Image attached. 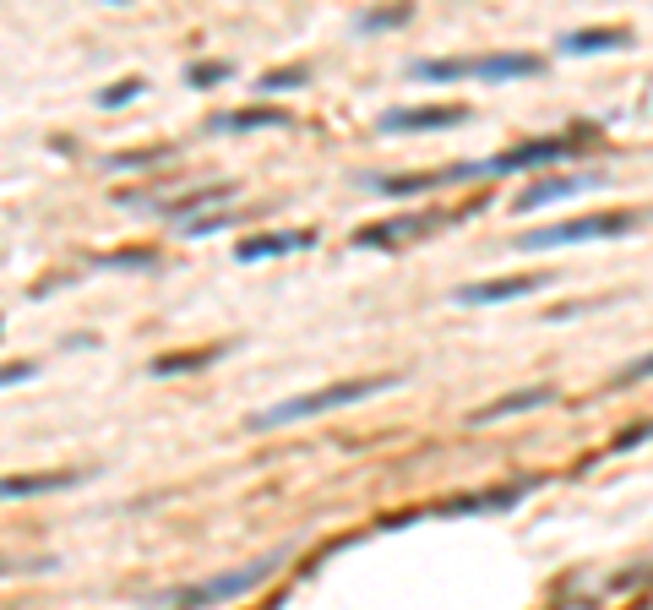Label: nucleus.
Returning <instances> with one entry per match:
<instances>
[{"mask_svg":"<svg viewBox=\"0 0 653 610\" xmlns=\"http://www.w3.org/2000/svg\"><path fill=\"white\" fill-rule=\"evenodd\" d=\"M397 376H349V382H332V387H317V393H300V399H283V404L261 409L257 425H294V420H317L326 409H349L360 399H376L387 393Z\"/></svg>","mask_w":653,"mask_h":610,"instance_id":"obj_1","label":"nucleus"},{"mask_svg":"<svg viewBox=\"0 0 653 610\" xmlns=\"http://www.w3.org/2000/svg\"><path fill=\"white\" fill-rule=\"evenodd\" d=\"M638 218L626 213H588V218H567V224H545V229H528L518 246L522 251H556V246H588V240H621L632 235Z\"/></svg>","mask_w":653,"mask_h":610,"instance_id":"obj_2","label":"nucleus"},{"mask_svg":"<svg viewBox=\"0 0 653 610\" xmlns=\"http://www.w3.org/2000/svg\"><path fill=\"white\" fill-rule=\"evenodd\" d=\"M272 567H278V556H261V561H251V567H235V572H218V578L186 583V589H175V595H169V606L207 610V606H224V600H240V595H251V589H257Z\"/></svg>","mask_w":653,"mask_h":610,"instance_id":"obj_3","label":"nucleus"},{"mask_svg":"<svg viewBox=\"0 0 653 610\" xmlns=\"http://www.w3.org/2000/svg\"><path fill=\"white\" fill-rule=\"evenodd\" d=\"M419 76H436V82H447V76H479V82H507V76H533L539 61L533 55H479V61H419Z\"/></svg>","mask_w":653,"mask_h":610,"instance_id":"obj_4","label":"nucleus"},{"mask_svg":"<svg viewBox=\"0 0 653 610\" xmlns=\"http://www.w3.org/2000/svg\"><path fill=\"white\" fill-rule=\"evenodd\" d=\"M442 126H463V104H419L382 115V132H442Z\"/></svg>","mask_w":653,"mask_h":610,"instance_id":"obj_5","label":"nucleus"},{"mask_svg":"<svg viewBox=\"0 0 653 610\" xmlns=\"http://www.w3.org/2000/svg\"><path fill=\"white\" fill-rule=\"evenodd\" d=\"M588 147V136H550V142H528L518 153H507V158H490V164H479V169H522V164H550V158H567V153H578Z\"/></svg>","mask_w":653,"mask_h":610,"instance_id":"obj_6","label":"nucleus"},{"mask_svg":"<svg viewBox=\"0 0 653 610\" xmlns=\"http://www.w3.org/2000/svg\"><path fill=\"white\" fill-rule=\"evenodd\" d=\"M545 278L539 272H528V278H490V283H468V289H457V300L463 306H501V300H522V294H533Z\"/></svg>","mask_w":653,"mask_h":610,"instance_id":"obj_7","label":"nucleus"},{"mask_svg":"<svg viewBox=\"0 0 653 610\" xmlns=\"http://www.w3.org/2000/svg\"><path fill=\"white\" fill-rule=\"evenodd\" d=\"M588 186H599L593 175H556V180H533V186H522L518 192V213H528V207H545V203H561V197H578V192H588Z\"/></svg>","mask_w":653,"mask_h":610,"instance_id":"obj_8","label":"nucleus"},{"mask_svg":"<svg viewBox=\"0 0 653 610\" xmlns=\"http://www.w3.org/2000/svg\"><path fill=\"white\" fill-rule=\"evenodd\" d=\"M76 485L71 469H44V475H6L0 479V502H22V496H50V490H65Z\"/></svg>","mask_w":653,"mask_h":610,"instance_id":"obj_9","label":"nucleus"},{"mask_svg":"<svg viewBox=\"0 0 653 610\" xmlns=\"http://www.w3.org/2000/svg\"><path fill=\"white\" fill-rule=\"evenodd\" d=\"M436 224H447V218H392V229H360L354 240H360V246H397V240H408V235H431Z\"/></svg>","mask_w":653,"mask_h":610,"instance_id":"obj_10","label":"nucleus"},{"mask_svg":"<svg viewBox=\"0 0 653 610\" xmlns=\"http://www.w3.org/2000/svg\"><path fill=\"white\" fill-rule=\"evenodd\" d=\"M621 44H626L621 28H583V33H567L561 39L567 55H604V50H621Z\"/></svg>","mask_w":653,"mask_h":610,"instance_id":"obj_11","label":"nucleus"},{"mask_svg":"<svg viewBox=\"0 0 653 610\" xmlns=\"http://www.w3.org/2000/svg\"><path fill=\"white\" fill-rule=\"evenodd\" d=\"M311 246V235H257V240H240V262H261V257H289Z\"/></svg>","mask_w":653,"mask_h":610,"instance_id":"obj_12","label":"nucleus"},{"mask_svg":"<svg viewBox=\"0 0 653 610\" xmlns=\"http://www.w3.org/2000/svg\"><path fill=\"white\" fill-rule=\"evenodd\" d=\"M539 404H550V387H522V393H507V399L485 404L474 420H501V414H522V409H539Z\"/></svg>","mask_w":653,"mask_h":610,"instance_id":"obj_13","label":"nucleus"},{"mask_svg":"<svg viewBox=\"0 0 653 610\" xmlns=\"http://www.w3.org/2000/svg\"><path fill=\"white\" fill-rule=\"evenodd\" d=\"M289 115L283 110H235V115H218L213 132H261V126H283Z\"/></svg>","mask_w":653,"mask_h":610,"instance_id":"obj_14","label":"nucleus"},{"mask_svg":"<svg viewBox=\"0 0 653 610\" xmlns=\"http://www.w3.org/2000/svg\"><path fill=\"white\" fill-rule=\"evenodd\" d=\"M224 224H229L224 213H196V218H186V224H180V235H218Z\"/></svg>","mask_w":653,"mask_h":610,"instance_id":"obj_15","label":"nucleus"},{"mask_svg":"<svg viewBox=\"0 0 653 610\" xmlns=\"http://www.w3.org/2000/svg\"><path fill=\"white\" fill-rule=\"evenodd\" d=\"M649 376H653V354H643V360H632V365L615 371V382H649Z\"/></svg>","mask_w":653,"mask_h":610,"instance_id":"obj_16","label":"nucleus"},{"mask_svg":"<svg viewBox=\"0 0 653 610\" xmlns=\"http://www.w3.org/2000/svg\"><path fill=\"white\" fill-rule=\"evenodd\" d=\"M28 376H33V365H22V360L0 365V387H11V382H28Z\"/></svg>","mask_w":653,"mask_h":610,"instance_id":"obj_17","label":"nucleus"},{"mask_svg":"<svg viewBox=\"0 0 653 610\" xmlns=\"http://www.w3.org/2000/svg\"><path fill=\"white\" fill-rule=\"evenodd\" d=\"M131 93H136V82H115L110 93H99V104H104V110H110V104H126Z\"/></svg>","mask_w":653,"mask_h":610,"instance_id":"obj_18","label":"nucleus"}]
</instances>
